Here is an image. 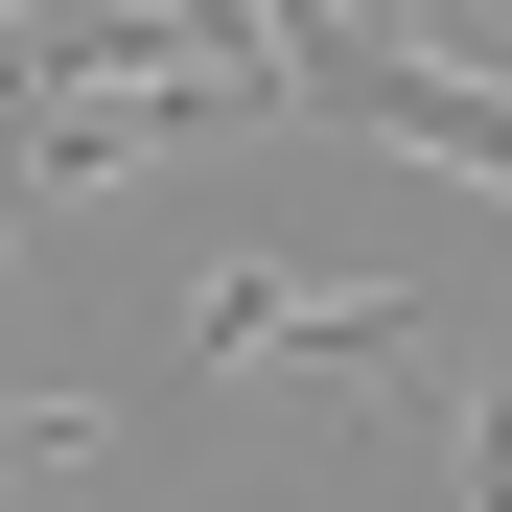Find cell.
<instances>
[{
  "label": "cell",
  "instance_id": "3957f363",
  "mask_svg": "<svg viewBox=\"0 0 512 512\" xmlns=\"http://www.w3.org/2000/svg\"><path fill=\"white\" fill-rule=\"evenodd\" d=\"M466 512H512V373L466 396Z\"/></svg>",
  "mask_w": 512,
  "mask_h": 512
},
{
  "label": "cell",
  "instance_id": "6da1fadb",
  "mask_svg": "<svg viewBox=\"0 0 512 512\" xmlns=\"http://www.w3.org/2000/svg\"><path fill=\"white\" fill-rule=\"evenodd\" d=\"M280 94L303 117H373L396 163H466V187H512V94L443 47H373V24H280Z\"/></svg>",
  "mask_w": 512,
  "mask_h": 512
},
{
  "label": "cell",
  "instance_id": "7a4b0ae2",
  "mask_svg": "<svg viewBox=\"0 0 512 512\" xmlns=\"http://www.w3.org/2000/svg\"><path fill=\"white\" fill-rule=\"evenodd\" d=\"M419 326H443V303H396V280H280V256H233V280L187 303V350H280V373H419Z\"/></svg>",
  "mask_w": 512,
  "mask_h": 512
}]
</instances>
